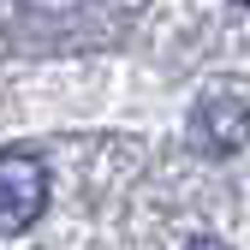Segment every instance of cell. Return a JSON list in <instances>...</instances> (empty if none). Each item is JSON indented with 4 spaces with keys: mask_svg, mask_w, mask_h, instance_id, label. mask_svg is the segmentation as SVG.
<instances>
[{
    "mask_svg": "<svg viewBox=\"0 0 250 250\" xmlns=\"http://www.w3.org/2000/svg\"><path fill=\"white\" fill-rule=\"evenodd\" d=\"M48 203V167L30 149H6L0 155V232H30V221Z\"/></svg>",
    "mask_w": 250,
    "mask_h": 250,
    "instance_id": "6da1fadb",
    "label": "cell"
},
{
    "mask_svg": "<svg viewBox=\"0 0 250 250\" xmlns=\"http://www.w3.org/2000/svg\"><path fill=\"white\" fill-rule=\"evenodd\" d=\"M191 137L203 155H238L250 137V107L238 96H203L191 113Z\"/></svg>",
    "mask_w": 250,
    "mask_h": 250,
    "instance_id": "7a4b0ae2",
    "label": "cell"
},
{
    "mask_svg": "<svg viewBox=\"0 0 250 250\" xmlns=\"http://www.w3.org/2000/svg\"><path fill=\"white\" fill-rule=\"evenodd\" d=\"M185 250H221V244H214V238H197V244H185Z\"/></svg>",
    "mask_w": 250,
    "mask_h": 250,
    "instance_id": "3957f363",
    "label": "cell"
},
{
    "mask_svg": "<svg viewBox=\"0 0 250 250\" xmlns=\"http://www.w3.org/2000/svg\"><path fill=\"white\" fill-rule=\"evenodd\" d=\"M238 6H244V12H250V0H238Z\"/></svg>",
    "mask_w": 250,
    "mask_h": 250,
    "instance_id": "277c9868",
    "label": "cell"
}]
</instances>
